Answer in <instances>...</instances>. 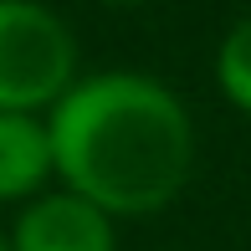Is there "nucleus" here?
<instances>
[{"label":"nucleus","instance_id":"3","mask_svg":"<svg viewBox=\"0 0 251 251\" xmlns=\"http://www.w3.org/2000/svg\"><path fill=\"white\" fill-rule=\"evenodd\" d=\"M10 251H118V226L108 210L72 190L26 200L10 226Z\"/></svg>","mask_w":251,"mask_h":251},{"label":"nucleus","instance_id":"6","mask_svg":"<svg viewBox=\"0 0 251 251\" xmlns=\"http://www.w3.org/2000/svg\"><path fill=\"white\" fill-rule=\"evenodd\" d=\"M98 5H113V10H133V5H149V0H98Z\"/></svg>","mask_w":251,"mask_h":251},{"label":"nucleus","instance_id":"7","mask_svg":"<svg viewBox=\"0 0 251 251\" xmlns=\"http://www.w3.org/2000/svg\"><path fill=\"white\" fill-rule=\"evenodd\" d=\"M0 251H10V236H0Z\"/></svg>","mask_w":251,"mask_h":251},{"label":"nucleus","instance_id":"4","mask_svg":"<svg viewBox=\"0 0 251 251\" xmlns=\"http://www.w3.org/2000/svg\"><path fill=\"white\" fill-rule=\"evenodd\" d=\"M56 175L51 128L36 113H0V200H36Z\"/></svg>","mask_w":251,"mask_h":251},{"label":"nucleus","instance_id":"2","mask_svg":"<svg viewBox=\"0 0 251 251\" xmlns=\"http://www.w3.org/2000/svg\"><path fill=\"white\" fill-rule=\"evenodd\" d=\"M72 82V26L41 0H0V113H41Z\"/></svg>","mask_w":251,"mask_h":251},{"label":"nucleus","instance_id":"1","mask_svg":"<svg viewBox=\"0 0 251 251\" xmlns=\"http://www.w3.org/2000/svg\"><path fill=\"white\" fill-rule=\"evenodd\" d=\"M62 190L113 221L169 210L195 175V118L185 98L149 72L77 77L47 113Z\"/></svg>","mask_w":251,"mask_h":251},{"label":"nucleus","instance_id":"5","mask_svg":"<svg viewBox=\"0 0 251 251\" xmlns=\"http://www.w3.org/2000/svg\"><path fill=\"white\" fill-rule=\"evenodd\" d=\"M210 67H215V87H221V98L231 102L236 113L251 118V16L231 21V31L221 36Z\"/></svg>","mask_w":251,"mask_h":251}]
</instances>
